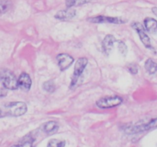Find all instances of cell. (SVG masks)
Returning a JSON list of instances; mask_svg holds the SVG:
<instances>
[{"label": "cell", "mask_w": 157, "mask_h": 147, "mask_svg": "<svg viewBox=\"0 0 157 147\" xmlns=\"http://www.w3.org/2000/svg\"><path fill=\"white\" fill-rule=\"evenodd\" d=\"M0 81L5 88L8 90H15L18 88V79L10 70L4 69L0 72Z\"/></svg>", "instance_id": "3957f363"}, {"label": "cell", "mask_w": 157, "mask_h": 147, "mask_svg": "<svg viewBox=\"0 0 157 147\" xmlns=\"http://www.w3.org/2000/svg\"><path fill=\"white\" fill-rule=\"evenodd\" d=\"M117 42L116 38L112 35H106L102 42V49L104 55H109L113 48L114 44Z\"/></svg>", "instance_id": "30bf717a"}, {"label": "cell", "mask_w": 157, "mask_h": 147, "mask_svg": "<svg viewBox=\"0 0 157 147\" xmlns=\"http://www.w3.org/2000/svg\"><path fill=\"white\" fill-rule=\"evenodd\" d=\"M157 128V117L151 119L147 122L138 123L134 125H130L124 129L127 134H136Z\"/></svg>", "instance_id": "7a4b0ae2"}, {"label": "cell", "mask_w": 157, "mask_h": 147, "mask_svg": "<svg viewBox=\"0 0 157 147\" xmlns=\"http://www.w3.org/2000/svg\"><path fill=\"white\" fill-rule=\"evenodd\" d=\"M1 117H2V111H1V110H0V118Z\"/></svg>", "instance_id": "cb8c5ba5"}, {"label": "cell", "mask_w": 157, "mask_h": 147, "mask_svg": "<svg viewBox=\"0 0 157 147\" xmlns=\"http://www.w3.org/2000/svg\"><path fill=\"white\" fill-rule=\"evenodd\" d=\"M32 81L30 76L25 72H23L20 74L18 79V86L21 90L25 92H28L30 90L32 87Z\"/></svg>", "instance_id": "9c48e42d"}, {"label": "cell", "mask_w": 157, "mask_h": 147, "mask_svg": "<svg viewBox=\"0 0 157 147\" xmlns=\"http://www.w3.org/2000/svg\"><path fill=\"white\" fill-rule=\"evenodd\" d=\"M117 47L119 49L120 52L124 56H126L127 54V46L126 45L125 43L122 41H117Z\"/></svg>", "instance_id": "ffe728a7"}, {"label": "cell", "mask_w": 157, "mask_h": 147, "mask_svg": "<svg viewBox=\"0 0 157 147\" xmlns=\"http://www.w3.org/2000/svg\"><path fill=\"white\" fill-rule=\"evenodd\" d=\"M59 128V125L55 121H48V122L44 123L42 125V130L44 133L48 134V136L53 135L56 133Z\"/></svg>", "instance_id": "7c38bea8"}, {"label": "cell", "mask_w": 157, "mask_h": 147, "mask_svg": "<svg viewBox=\"0 0 157 147\" xmlns=\"http://www.w3.org/2000/svg\"><path fill=\"white\" fill-rule=\"evenodd\" d=\"M87 64H88V60L86 58H80L76 61L75 64V70H74L73 76H72L71 78V82L70 84V87L71 89L75 87V85L78 83V79L81 76L84 70H85Z\"/></svg>", "instance_id": "277c9868"}, {"label": "cell", "mask_w": 157, "mask_h": 147, "mask_svg": "<svg viewBox=\"0 0 157 147\" xmlns=\"http://www.w3.org/2000/svg\"><path fill=\"white\" fill-rule=\"evenodd\" d=\"M132 28L137 32V34L139 35L140 38V41H142L144 45L147 48L153 49L151 41H150V38H149L148 35H147V32H146V30L145 28H144V26L139 22H133V24H132Z\"/></svg>", "instance_id": "8992f818"}, {"label": "cell", "mask_w": 157, "mask_h": 147, "mask_svg": "<svg viewBox=\"0 0 157 147\" xmlns=\"http://www.w3.org/2000/svg\"><path fill=\"white\" fill-rule=\"evenodd\" d=\"M33 139L29 137L28 139H25L23 141H21L18 144L11 147H33Z\"/></svg>", "instance_id": "d6986e66"}, {"label": "cell", "mask_w": 157, "mask_h": 147, "mask_svg": "<svg viewBox=\"0 0 157 147\" xmlns=\"http://www.w3.org/2000/svg\"><path fill=\"white\" fill-rule=\"evenodd\" d=\"M145 68L150 74L157 76V63L153 59H147L145 62Z\"/></svg>", "instance_id": "5bb4252c"}, {"label": "cell", "mask_w": 157, "mask_h": 147, "mask_svg": "<svg viewBox=\"0 0 157 147\" xmlns=\"http://www.w3.org/2000/svg\"><path fill=\"white\" fill-rule=\"evenodd\" d=\"M91 1L92 0H66L65 4L67 8H72L75 6H81Z\"/></svg>", "instance_id": "9a60e30c"}, {"label": "cell", "mask_w": 157, "mask_h": 147, "mask_svg": "<svg viewBox=\"0 0 157 147\" xmlns=\"http://www.w3.org/2000/svg\"><path fill=\"white\" fill-rule=\"evenodd\" d=\"M7 90L5 88H0V97H5L7 95Z\"/></svg>", "instance_id": "7402d4cb"}, {"label": "cell", "mask_w": 157, "mask_h": 147, "mask_svg": "<svg viewBox=\"0 0 157 147\" xmlns=\"http://www.w3.org/2000/svg\"><path fill=\"white\" fill-rule=\"evenodd\" d=\"M127 69H128L129 72L132 74H136L138 73V66L134 63L130 64L127 66Z\"/></svg>", "instance_id": "44dd1931"}, {"label": "cell", "mask_w": 157, "mask_h": 147, "mask_svg": "<svg viewBox=\"0 0 157 147\" xmlns=\"http://www.w3.org/2000/svg\"><path fill=\"white\" fill-rule=\"evenodd\" d=\"M66 142L64 140H59V139H51L48 142L47 147H65Z\"/></svg>", "instance_id": "e0dca14e"}, {"label": "cell", "mask_w": 157, "mask_h": 147, "mask_svg": "<svg viewBox=\"0 0 157 147\" xmlns=\"http://www.w3.org/2000/svg\"><path fill=\"white\" fill-rule=\"evenodd\" d=\"M152 11H153V12L154 13V15L157 16V7H153V9H152Z\"/></svg>", "instance_id": "603a6c76"}, {"label": "cell", "mask_w": 157, "mask_h": 147, "mask_svg": "<svg viewBox=\"0 0 157 147\" xmlns=\"http://www.w3.org/2000/svg\"><path fill=\"white\" fill-rule=\"evenodd\" d=\"M12 2L10 0H0V13L7 12L12 7Z\"/></svg>", "instance_id": "2e32d148"}, {"label": "cell", "mask_w": 157, "mask_h": 147, "mask_svg": "<svg viewBox=\"0 0 157 147\" xmlns=\"http://www.w3.org/2000/svg\"><path fill=\"white\" fill-rule=\"evenodd\" d=\"M123 103V98L119 96H108L101 98L96 102L97 107L101 109H108L117 107Z\"/></svg>", "instance_id": "5b68a950"}, {"label": "cell", "mask_w": 157, "mask_h": 147, "mask_svg": "<svg viewBox=\"0 0 157 147\" xmlns=\"http://www.w3.org/2000/svg\"><path fill=\"white\" fill-rule=\"evenodd\" d=\"M88 21L91 23H111V24H124L126 22L125 20L120 17H110L98 15V16L91 17L88 18Z\"/></svg>", "instance_id": "52a82bcc"}, {"label": "cell", "mask_w": 157, "mask_h": 147, "mask_svg": "<svg viewBox=\"0 0 157 147\" xmlns=\"http://www.w3.org/2000/svg\"><path fill=\"white\" fill-rule=\"evenodd\" d=\"M144 27L150 33L157 35V21L153 18H146L144 20Z\"/></svg>", "instance_id": "4fadbf2b"}, {"label": "cell", "mask_w": 157, "mask_h": 147, "mask_svg": "<svg viewBox=\"0 0 157 147\" xmlns=\"http://www.w3.org/2000/svg\"><path fill=\"white\" fill-rule=\"evenodd\" d=\"M57 61H58V67L60 70L64 71L72 65L74 63L73 57L67 54H59L56 57Z\"/></svg>", "instance_id": "ba28073f"}, {"label": "cell", "mask_w": 157, "mask_h": 147, "mask_svg": "<svg viewBox=\"0 0 157 147\" xmlns=\"http://www.w3.org/2000/svg\"><path fill=\"white\" fill-rule=\"evenodd\" d=\"M2 111V116H21L27 112L28 107L25 103L17 101L11 102L3 106L2 108H0Z\"/></svg>", "instance_id": "6da1fadb"}, {"label": "cell", "mask_w": 157, "mask_h": 147, "mask_svg": "<svg viewBox=\"0 0 157 147\" xmlns=\"http://www.w3.org/2000/svg\"><path fill=\"white\" fill-rule=\"evenodd\" d=\"M43 89L48 93H53L55 90V84L53 81L49 80L43 84Z\"/></svg>", "instance_id": "ac0fdd59"}, {"label": "cell", "mask_w": 157, "mask_h": 147, "mask_svg": "<svg viewBox=\"0 0 157 147\" xmlns=\"http://www.w3.org/2000/svg\"><path fill=\"white\" fill-rule=\"evenodd\" d=\"M76 15V11L72 8H67V9L58 11L55 15V18L58 20H69L73 18Z\"/></svg>", "instance_id": "8fae6325"}]
</instances>
